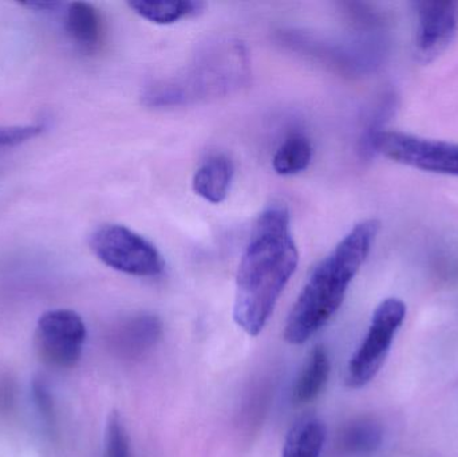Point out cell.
Returning <instances> with one entry per match:
<instances>
[{
	"mask_svg": "<svg viewBox=\"0 0 458 457\" xmlns=\"http://www.w3.org/2000/svg\"><path fill=\"white\" fill-rule=\"evenodd\" d=\"M105 457H133L128 432L123 419L117 412H113L107 419L105 432Z\"/></svg>",
	"mask_w": 458,
	"mask_h": 457,
	"instance_id": "2e32d148",
	"label": "cell"
},
{
	"mask_svg": "<svg viewBox=\"0 0 458 457\" xmlns=\"http://www.w3.org/2000/svg\"><path fill=\"white\" fill-rule=\"evenodd\" d=\"M299 265L287 207L274 204L259 215L239 263L233 319L256 337L266 326Z\"/></svg>",
	"mask_w": 458,
	"mask_h": 457,
	"instance_id": "6da1fadb",
	"label": "cell"
},
{
	"mask_svg": "<svg viewBox=\"0 0 458 457\" xmlns=\"http://www.w3.org/2000/svg\"><path fill=\"white\" fill-rule=\"evenodd\" d=\"M381 223L363 220L315 266L291 309L284 327V340L301 345L319 332L339 310L347 289L368 259Z\"/></svg>",
	"mask_w": 458,
	"mask_h": 457,
	"instance_id": "7a4b0ae2",
	"label": "cell"
},
{
	"mask_svg": "<svg viewBox=\"0 0 458 457\" xmlns=\"http://www.w3.org/2000/svg\"><path fill=\"white\" fill-rule=\"evenodd\" d=\"M326 442V427L314 416L299 419L285 436L282 457H319Z\"/></svg>",
	"mask_w": 458,
	"mask_h": 457,
	"instance_id": "7c38bea8",
	"label": "cell"
},
{
	"mask_svg": "<svg viewBox=\"0 0 458 457\" xmlns=\"http://www.w3.org/2000/svg\"><path fill=\"white\" fill-rule=\"evenodd\" d=\"M330 375V360L322 345H317L307 357L301 375L293 389V402L296 405L309 404L319 396Z\"/></svg>",
	"mask_w": 458,
	"mask_h": 457,
	"instance_id": "8fae6325",
	"label": "cell"
},
{
	"mask_svg": "<svg viewBox=\"0 0 458 457\" xmlns=\"http://www.w3.org/2000/svg\"><path fill=\"white\" fill-rule=\"evenodd\" d=\"M35 400H37L38 407L40 412L45 415L46 419L53 418V402H51L50 394L42 383H37L34 385Z\"/></svg>",
	"mask_w": 458,
	"mask_h": 457,
	"instance_id": "e0dca14e",
	"label": "cell"
},
{
	"mask_svg": "<svg viewBox=\"0 0 458 457\" xmlns=\"http://www.w3.org/2000/svg\"><path fill=\"white\" fill-rule=\"evenodd\" d=\"M382 443V429L370 419L352 421L341 435V445L350 453H370Z\"/></svg>",
	"mask_w": 458,
	"mask_h": 457,
	"instance_id": "9a60e30c",
	"label": "cell"
},
{
	"mask_svg": "<svg viewBox=\"0 0 458 457\" xmlns=\"http://www.w3.org/2000/svg\"><path fill=\"white\" fill-rule=\"evenodd\" d=\"M23 7L30 8V10L39 11V13H54L61 7L62 3L58 2H31L23 3Z\"/></svg>",
	"mask_w": 458,
	"mask_h": 457,
	"instance_id": "ac0fdd59",
	"label": "cell"
},
{
	"mask_svg": "<svg viewBox=\"0 0 458 457\" xmlns=\"http://www.w3.org/2000/svg\"><path fill=\"white\" fill-rule=\"evenodd\" d=\"M66 30L70 38L85 51H96L104 40L101 13L90 3H70L66 11Z\"/></svg>",
	"mask_w": 458,
	"mask_h": 457,
	"instance_id": "9c48e42d",
	"label": "cell"
},
{
	"mask_svg": "<svg viewBox=\"0 0 458 457\" xmlns=\"http://www.w3.org/2000/svg\"><path fill=\"white\" fill-rule=\"evenodd\" d=\"M163 335V322L152 314H139L123 321L113 335V345L118 353L137 359L157 345Z\"/></svg>",
	"mask_w": 458,
	"mask_h": 457,
	"instance_id": "ba28073f",
	"label": "cell"
},
{
	"mask_svg": "<svg viewBox=\"0 0 458 457\" xmlns=\"http://www.w3.org/2000/svg\"><path fill=\"white\" fill-rule=\"evenodd\" d=\"M405 317V303L397 298L385 300L376 309L370 329L347 368L346 384L350 388H363L378 375Z\"/></svg>",
	"mask_w": 458,
	"mask_h": 457,
	"instance_id": "5b68a950",
	"label": "cell"
},
{
	"mask_svg": "<svg viewBox=\"0 0 458 457\" xmlns=\"http://www.w3.org/2000/svg\"><path fill=\"white\" fill-rule=\"evenodd\" d=\"M233 177V165L223 155L212 156L201 164L193 176L196 195L212 204H220L227 199Z\"/></svg>",
	"mask_w": 458,
	"mask_h": 457,
	"instance_id": "30bf717a",
	"label": "cell"
},
{
	"mask_svg": "<svg viewBox=\"0 0 458 457\" xmlns=\"http://www.w3.org/2000/svg\"><path fill=\"white\" fill-rule=\"evenodd\" d=\"M91 251L107 267L133 276H157L165 268L163 255L144 236L121 224H104L90 236Z\"/></svg>",
	"mask_w": 458,
	"mask_h": 457,
	"instance_id": "3957f363",
	"label": "cell"
},
{
	"mask_svg": "<svg viewBox=\"0 0 458 457\" xmlns=\"http://www.w3.org/2000/svg\"><path fill=\"white\" fill-rule=\"evenodd\" d=\"M366 153H379L395 163L458 177V144L424 139L403 131H381L363 144Z\"/></svg>",
	"mask_w": 458,
	"mask_h": 457,
	"instance_id": "277c9868",
	"label": "cell"
},
{
	"mask_svg": "<svg viewBox=\"0 0 458 457\" xmlns=\"http://www.w3.org/2000/svg\"><path fill=\"white\" fill-rule=\"evenodd\" d=\"M311 160V142L301 134H293L277 148L272 158V168L280 176H293L306 171Z\"/></svg>",
	"mask_w": 458,
	"mask_h": 457,
	"instance_id": "5bb4252c",
	"label": "cell"
},
{
	"mask_svg": "<svg viewBox=\"0 0 458 457\" xmlns=\"http://www.w3.org/2000/svg\"><path fill=\"white\" fill-rule=\"evenodd\" d=\"M86 325L80 314L55 309L40 316L35 345L43 362L58 369H72L80 362L86 341Z\"/></svg>",
	"mask_w": 458,
	"mask_h": 457,
	"instance_id": "8992f818",
	"label": "cell"
},
{
	"mask_svg": "<svg viewBox=\"0 0 458 457\" xmlns=\"http://www.w3.org/2000/svg\"><path fill=\"white\" fill-rule=\"evenodd\" d=\"M417 13L416 54L424 63L435 61L456 37L458 2L424 0L414 2Z\"/></svg>",
	"mask_w": 458,
	"mask_h": 457,
	"instance_id": "52a82bcc",
	"label": "cell"
},
{
	"mask_svg": "<svg viewBox=\"0 0 458 457\" xmlns=\"http://www.w3.org/2000/svg\"><path fill=\"white\" fill-rule=\"evenodd\" d=\"M129 7L147 21L156 24H174L182 19L193 18L203 13L206 4L195 0H174V2H129Z\"/></svg>",
	"mask_w": 458,
	"mask_h": 457,
	"instance_id": "4fadbf2b",
	"label": "cell"
}]
</instances>
